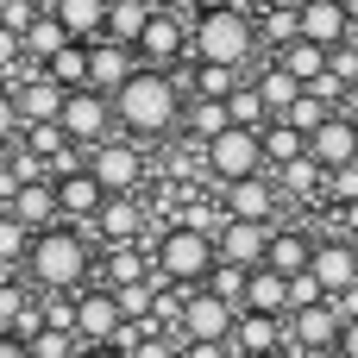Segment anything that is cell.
I'll list each match as a JSON object with an SVG mask.
<instances>
[{
    "instance_id": "5bb4252c",
    "label": "cell",
    "mask_w": 358,
    "mask_h": 358,
    "mask_svg": "<svg viewBox=\"0 0 358 358\" xmlns=\"http://www.w3.org/2000/svg\"><path fill=\"white\" fill-rule=\"evenodd\" d=\"M13 107H19V120H25V132H31V126H57L63 107H69V88H57L44 69H31V76L13 88Z\"/></svg>"
},
{
    "instance_id": "8fae6325",
    "label": "cell",
    "mask_w": 358,
    "mask_h": 358,
    "mask_svg": "<svg viewBox=\"0 0 358 358\" xmlns=\"http://www.w3.org/2000/svg\"><path fill=\"white\" fill-rule=\"evenodd\" d=\"M308 277L321 283V296H327V302L358 296V245H352V239H321V245H315V271H308Z\"/></svg>"
},
{
    "instance_id": "5b68a950",
    "label": "cell",
    "mask_w": 358,
    "mask_h": 358,
    "mask_svg": "<svg viewBox=\"0 0 358 358\" xmlns=\"http://www.w3.org/2000/svg\"><path fill=\"white\" fill-rule=\"evenodd\" d=\"M195 13H201V6H157L151 31L138 38V63L170 76V63H176L182 50H195Z\"/></svg>"
},
{
    "instance_id": "f6af8a7d",
    "label": "cell",
    "mask_w": 358,
    "mask_h": 358,
    "mask_svg": "<svg viewBox=\"0 0 358 358\" xmlns=\"http://www.w3.org/2000/svg\"><path fill=\"white\" fill-rule=\"evenodd\" d=\"M340 113H346V120L358 126V88H346V101H340Z\"/></svg>"
},
{
    "instance_id": "4fadbf2b",
    "label": "cell",
    "mask_w": 358,
    "mask_h": 358,
    "mask_svg": "<svg viewBox=\"0 0 358 358\" xmlns=\"http://www.w3.org/2000/svg\"><path fill=\"white\" fill-rule=\"evenodd\" d=\"M138 69H145V63H138V50L107 44V38H101V44H88V94H107V101H113Z\"/></svg>"
},
{
    "instance_id": "603a6c76",
    "label": "cell",
    "mask_w": 358,
    "mask_h": 358,
    "mask_svg": "<svg viewBox=\"0 0 358 358\" xmlns=\"http://www.w3.org/2000/svg\"><path fill=\"white\" fill-rule=\"evenodd\" d=\"M50 13H57V25L69 31V44H101V38H107V6H101V0H57Z\"/></svg>"
},
{
    "instance_id": "1f68e13d",
    "label": "cell",
    "mask_w": 358,
    "mask_h": 358,
    "mask_svg": "<svg viewBox=\"0 0 358 358\" xmlns=\"http://www.w3.org/2000/svg\"><path fill=\"white\" fill-rule=\"evenodd\" d=\"M245 82H252V76H239V69H214V63H195V101H233Z\"/></svg>"
},
{
    "instance_id": "d590c367",
    "label": "cell",
    "mask_w": 358,
    "mask_h": 358,
    "mask_svg": "<svg viewBox=\"0 0 358 358\" xmlns=\"http://www.w3.org/2000/svg\"><path fill=\"white\" fill-rule=\"evenodd\" d=\"M245 283H252V271H233V264H220V271L208 277V296H220V302H233V308L245 315Z\"/></svg>"
},
{
    "instance_id": "30bf717a",
    "label": "cell",
    "mask_w": 358,
    "mask_h": 358,
    "mask_svg": "<svg viewBox=\"0 0 358 358\" xmlns=\"http://www.w3.org/2000/svg\"><path fill=\"white\" fill-rule=\"evenodd\" d=\"M57 126H63V138H69L76 151H82V145H88V151H101V145H107V132H113V101L82 88V94H69V107H63V120H57Z\"/></svg>"
},
{
    "instance_id": "6da1fadb",
    "label": "cell",
    "mask_w": 358,
    "mask_h": 358,
    "mask_svg": "<svg viewBox=\"0 0 358 358\" xmlns=\"http://www.w3.org/2000/svg\"><path fill=\"white\" fill-rule=\"evenodd\" d=\"M25 271H31V289H44V296H82V289H94L88 283L94 277V245H88L82 227H50V233L31 239Z\"/></svg>"
},
{
    "instance_id": "3957f363",
    "label": "cell",
    "mask_w": 358,
    "mask_h": 358,
    "mask_svg": "<svg viewBox=\"0 0 358 358\" xmlns=\"http://www.w3.org/2000/svg\"><path fill=\"white\" fill-rule=\"evenodd\" d=\"M113 120H120L132 138H164V132L182 120V88H176V76L138 69V76L113 94Z\"/></svg>"
},
{
    "instance_id": "4316f807",
    "label": "cell",
    "mask_w": 358,
    "mask_h": 358,
    "mask_svg": "<svg viewBox=\"0 0 358 358\" xmlns=\"http://www.w3.org/2000/svg\"><path fill=\"white\" fill-rule=\"evenodd\" d=\"M327 63H334V50H321V44H308V38H296L289 50H277V69H289L302 88H315V82L327 76Z\"/></svg>"
},
{
    "instance_id": "d6986e66",
    "label": "cell",
    "mask_w": 358,
    "mask_h": 358,
    "mask_svg": "<svg viewBox=\"0 0 358 358\" xmlns=\"http://www.w3.org/2000/svg\"><path fill=\"white\" fill-rule=\"evenodd\" d=\"M233 352H239V358H277V352H289V321L239 315V327H233Z\"/></svg>"
},
{
    "instance_id": "ffe728a7",
    "label": "cell",
    "mask_w": 358,
    "mask_h": 358,
    "mask_svg": "<svg viewBox=\"0 0 358 358\" xmlns=\"http://www.w3.org/2000/svg\"><path fill=\"white\" fill-rule=\"evenodd\" d=\"M57 208H63V227H94L101 208H107V189L82 170V176H63L57 182Z\"/></svg>"
},
{
    "instance_id": "ee69618b",
    "label": "cell",
    "mask_w": 358,
    "mask_h": 358,
    "mask_svg": "<svg viewBox=\"0 0 358 358\" xmlns=\"http://www.w3.org/2000/svg\"><path fill=\"white\" fill-rule=\"evenodd\" d=\"M340 358H358V315L346 321V334H340Z\"/></svg>"
},
{
    "instance_id": "ac0fdd59",
    "label": "cell",
    "mask_w": 358,
    "mask_h": 358,
    "mask_svg": "<svg viewBox=\"0 0 358 358\" xmlns=\"http://www.w3.org/2000/svg\"><path fill=\"white\" fill-rule=\"evenodd\" d=\"M308 157H315L327 176H334V170H352V164H358V126L346 120V113H334V120L308 138Z\"/></svg>"
},
{
    "instance_id": "f546056e",
    "label": "cell",
    "mask_w": 358,
    "mask_h": 358,
    "mask_svg": "<svg viewBox=\"0 0 358 358\" xmlns=\"http://www.w3.org/2000/svg\"><path fill=\"white\" fill-rule=\"evenodd\" d=\"M69 50V31L57 25V13H44L38 25H31V38H25V57H31V69H44L50 57H63Z\"/></svg>"
},
{
    "instance_id": "f35d334b",
    "label": "cell",
    "mask_w": 358,
    "mask_h": 358,
    "mask_svg": "<svg viewBox=\"0 0 358 358\" xmlns=\"http://www.w3.org/2000/svg\"><path fill=\"white\" fill-rule=\"evenodd\" d=\"M327 201H334V208H358V164L327 176Z\"/></svg>"
},
{
    "instance_id": "60d3db41",
    "label": "cell",
    "mask_w": 358,
    "mask_h": 358,
    "mask_svg": "<svg viewBox=\"0 0 358 358\" xmlns=\"http://www.w3.org/2000/svg\"><path fill=\"white\" fill-rule=\"evenodd\" d=\"M13 138H25V120H19V107H13V88H0V151H6Z\"/></svg>"
},
{
    "instance_id": "e0dca14e",
    "label": "cell",
    "mask_w": 358,
    "mask_h": 358,
    "mask_svg": "<svg viewBox=\"0 0 358 358\" xmlns=\"http://www.w3.org/2000/svg\"><path fill=\"white\" fill-rule=\"evenodd\" d=\"M138 233H145V201L138 195H113L94 220V239H107V252H132Z\"/></svg>"
},
{
    "instance_id": "ab89813d",
    "label": "cell",
    "mask_w": 358,
    "mask_h": 358,
    "mask_svg": "<svg viewBox=\"0 0 358 358\" xmlns=\"http://www.w3.org/2000/svg\"><path fill=\"white\" fill-rule=\"evenodd\" d=\"M31 308V289H13V283H0V334H13V321Z\"/></svg>"
},
{
    "instance_id": "d6a6232c",
    "label": "cell",
    "mask_w": 358,
    "mask_h": 358,
    "mask_svg": "<svg viewBox=\"0 0 358 358\" xmlns=\"http://www.w3.org/2000/svg\"><path fill=\"white\" fill-rule=\"evenodd\" d=\"M189 126L201 132V145H214L220 132H233V113H227V101H189Z\"/></svg>"
},
{
    "instance_id": "e575fe53",
    "label": "cell",
    "mask_w": 358,
    "mask_h": 358,
    "mask_svg": "<svg viewBox=\"0 0 358 358\" xmlns=\"http://www.w3.org/2000/svg\"><path fill=\"white\" fill-rule=\"evenodd\" d=\"M334 113H340V107H327V101H321V94H302V101H296V107H289V120H283V126H296V132H302V138H315V132H321V126H327V120H334Z\"/></svg>"
},
{
    "instance_id": "74e56055",
    "label": "cell",
    "mask_w": 358,
    "mask_h": 358,
    "mask_svg": "<svg viewBox=\"0 0 358 358\" xmlns=\"http://www.w3.org/2000/svg\"><path fill=\"white\" fill-rule=\"evenodd\" d=\"M76 352H82L76 334H50V327H44V334L31 340V358H76Z\"/></svg>"
},
{
    "instance_id": "b9f144b4",
    "label": "cell",
    "mask_w": 358,
    "mask_h": 358,
    "mask_svg": "<svg viewBox=\"0 0 358 358\" xmlns=\"http://www.w3.org/2000/svg\"><path fill=\"white\" fill-rule=\"evenodd\" d=\"M19 57H25V38H13V31L0 25V69H13Z\"/></svg>"
},
{
    "instance_id": "836d02e7",
    "label": "cell",
    "mask_w": 358,
    "mask_h": 358,
    "mask_svg": "<svg viewBox=\"0 0 358 358\" xmlns=\"http://www.w3.org/2000/svg\"><path fill=\"white\" fill-rule=\"evenodd\" d=\"M31 239H38V233L19 227V220L0 208V271H6V264H25V258H31Z\"/></svg>"
},
{
    "instance_id": "7dc6e473",
    "label": "cell",
    "mask_w": 358,
    "mask_h": 358,
    "mask_svg": "<svg viewBox=\"0 0 358 358\" xmlns=\"http://www.w3.org/2000/svg\"><path fill=\"white\" fill-rule=\"evenodd\" d=\"M277 358H289V352H277Z\"/></svg>"
},
{
    "instance_id": "8d00e7d4",
    "label": "cell",
    "mask_w": 358,
    "mask_h": 358,
    "mask_svg": "<svg viewBox=\"0 0 358 358\" xmlns=\"http://www.w3.org/2000/svg\"><path fill=\"white\" fill-rule=\"evenodd\" d=\"M50 6H38V0H0V25L13 31V38H31V25L44 19Z\"/></svg>"
},
{
    "instance_id": "9c48e42d",
    "label": "cell",
    "mask_w": 358,
    "mask_h": 358,
    "mask_svg": "<svg viewBox=\"0 0 358 358\" xmlns=\"http://www.w3.org/2000/svg\"><path fill=\"white\" fill-rule=\"evenodd\" d=\"M340 334H346V308H340V302L302 308V315H289V358H296V352H327V358H340Z\"/></svg>"
},
{
    "instance_id": "44dd1931",
    "label": "cell",
    "mask_w": 358,
    "mask_h": 358,
    "mask_svg": "<svg viewBox=\"0 0 358 358\" xmlns=\"http://www.w3.org/2000/svg\"><path fill=\"white\" fill-rule=\"evenodd\" d=\"M315 245H321V239H308L302 227H277V233H271V258H264V271H277V277L296 283V277L315 271Z\"/></svg>"
},
{
    "instance_id": "cb8c5ba5",
    "label": "cell",
    "mask_w": 358,
    "mask_h": 358,
    "mask_svg": "<svg viewBox=\"0 0 358 358\" xmlns=\"http://www.w3.org/2000/svg\"><path fill=\"white\" fill-rule=\"evenodd\" d=\"M245 315L289 321V315H296V302H289V277H277V271H252V283H245Z\"/></svg>"
},
{
    "instance_id": "7bdbcfd3",
    "label": "cell",
    "mask_w": 358,
    "mask_h": 358,
    "mask_svg": "<svg viewBox=\"0 0 358 358\" xmlns=\"http://www.w3.org/2000/svg\"><path fill=\"white\" fill-rule=\"evenodd\" d=\"M0 358H31V346H25L19 334H0Z\"/></svg>"
},
{
    "instance_id": "ba28073f",
    "label": "cell",
    "mask_w": 358,
    "mask_h": 358,
    "mask_svg": "<svg viewBox=\"0 0 358 358\" xmlns=\"http://www.w3.org/2000/svg\"><path fill=\"white\" fill-rule=\"evenodd\" d=\"M126 334V308H120V296L113 289H82L76 296V346L88 352V346H113Z\"/></svg>"
},
{
    "instance_id": "d4e9b609",
    "label": "cell",
    "mask_w": 358,
    "mask_h": 358,
    "mask_svg": "<svg viewBox=\"0 0 358 358\" xmlns=\"http://www.w3.org/2000/svg\"><path fill=\"white\" fill-rule=\"evenodd\" d=\"M151 19H157V6H145V0H113V6H107V44L138 50V38L151 31Z\"/></svg>"
},
{
    "instance_id": "4dcf8cb0",
    "label": "cell",
    "mask_w": 358,
    "mask_h": 358,
    "mask_svg": "<svg viewBox=\"0 0 358 358\" xmlns=\"http://www.w3.org/2000/svg\"><path fill=\"white\" fill-rule=\"evenodd\" d=\"M44 76H50L57 88L82 94V88H88V44H69L63 57H50V63H44Z\"/></svg>"
},
{
    "instance_id": "484cf974",
    "label": "cell",
    "mask_w": 358,
    "mask_h": 358,
    "mask_svg": "<svg viewBox=\"0 0 358 358\" xmlns=\"http://www.w3.org/2000/svg\"><path fill=\"white\" fill-rule=\"evenodd\" d=\"M252 82H258V94H264V113H271V120H289V107H296V101L308 94V88H302V82H296L289 69H277V63H264V69H258Z\"/></svg>"
},
{
    "instance_id": "277c9868",
    "label": "cell",
    "mask_w": 358,
    "mask_h": 358,
    "mask_svg": "<svg viewBox=\"0 0 358 358\" xmlns=\"http://www.w3.org/2000/svg\"><path fill=\"white\" fill-rule=\"evenodd\" d=\"M220 271V245L214 233H195V227H164L157 233V277L170 289H208V277Z\"/></svg>"
},
{
    "instance_id": "8992f818",
    "label": "cell",
    "mask_w": 358,
    "mask_h": 358,
    "mask_svg": "<svg viewBox=\"0 0 358 358\" xmlns=\"http://www.w3.org/2000/svg\"><path fill=\"white\" fill-rule=\"evenodd\" d=\"M208 176L220 182V189H233V182H252V176H264V132H220L208 151Z\"/></svg>"
},
{
    "instance_id": "83f0119b",
    "label": "cell",
    "mask_w": 358,
    "mask_h": 358,
    "mask_svg": "<svg viewBox=\"0 0 358 358\" xmlns=\"http://www.w3.org/2000/svg\"><path fill=\"white\" fill-rule=\"evenodd\" d=\"M302 157H308V138H302L296 126L271 120V126H264V170H289V164H302Z\"/></svg>"
},
{
    "instance_id": "7a4b0ae2",
    "label": "cell",
    "mask_w": 358,
    "mask_h": 358,
    "mask_svg": "<svg viewBox=\"0 0 358 358\" xmlns=\"http://www.w3.org/2000/svg\"><path fill=\"white\" fill-rule=\"evenodd\" d=\"M258 13L252 6H201L195 13V63H214V69H239L258 57Z\"/></svg>"
},
{
    "instance_id": "f1b7e54d",
    "label": "cell",
    "mask_w": 358,
    "mask_h": 358,
    "mask_svg": "<svg viewBox=\"0 0 358 358\" xmlns=\"http://www.w3.org/2000/svg\"><path fill=\"white\" fill-rule=\"evenodd\" d=\"M277 195H289V201H315V195H327V170H321L315 157H302V164L277 170Z\"/></svg>"
},
{
    "instance_id": "9a60e30c",
    "label": "cell",
    "mask_w": 358,
    "mask_h": 358,
    "mask_svg": "<svg viewBox=\"0 0 358 358\" xmlns=\"http://www.w3.org/2000/svg\"><path fill=\"white\" fill-rule=\"evenodd\" d=\"M302 38L321 50L352 44V6L346 0H302Z\"/></svg>"
},
{
    "instance_id": "7c38bea8",
    "label": "cell",
    "mask_w": 358,
    "mask_h": 358,
    "mask_svg": "<svg viewBox=\"0 0 358 358\" xmlns=\"http://www.w3.org/2000/svg\"><path fill=\"white\" fill-rule=\"evenodd\" d=\"M277 182L271 176H252V182H233V189H220V214L227 220H239V227H271L277 220Z\"/></svg>"
},
{
    "instance_id": "bcb514c9",
    "label": "cell",
    "mask_w": 358,
    "mask_h": 358,
    "mask_svg": "<svg viewBox=\"0 0 358 358\" xmlns=\"http://www.w3.org/2000/svg\"><path fill=\"white\" fill-rule=\"evenodd\" d=\"M76 358H126L120 346H88V352H76Z\"/></svg>"
},
{
    "instance_id": "7402d4cb",
    "label": "cell",
    "mask_w": 358,
    "mask_h": 358,
    "mask_svg": "<svg viewBox=\"0 0 358 358\" xmlns=\"http://www.w3.org/2000/svg\"><path fill=\"white\" fill-rule=\"evenodd\" d=\"M6 214H13L19 227H31V233H50V227H63V208H57V182H25V189L6 201Z\"/></svg>"
},
{
    "instance_id": "52a82bcc",
    "label": "cell",
    "mask_w": 358,
    "mask_h": 358,
    "mask_svg": "<svg viewBox=\"0 0 358 358\" xmlns=\"http://www.w3.org/2000/svg\"><path fill=\"white\" fill-rule=\"evenodd\" d=\"M88 176L107 189V201L113 195H138L145 189V151L132 138H107L101 151H88Z\"/></svg>"
},
{
    "instance_id": "2e32d148",
    "label": "cell",
    "mask_w": 358,
    "mask_h": 358,
    "mask_svg": "<svg viewBox=\"0 0 358 358\" xmlns=\"http://www.w3.org/2000/svg\"><path fill=\"white\" fill-rule=\"evenodd\" d=\"M271 233H277V227H239V220H227V227L214 233L220 264H233V271H264V258H271Z\"/></svg>"
}]
</instances>
